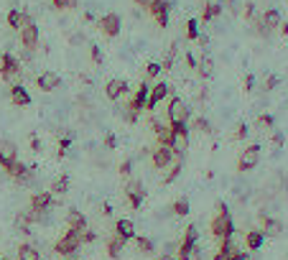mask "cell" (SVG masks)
<instances>
[{
  "instance_id": "cell-42",
  "label": "cell",
  "mask_w": 288,
  "mask_h": 260,
  "mask_svg": "<svg viewBox=\"0 0 288 260\" xmlns=\"http://www.w3.org/2000/svg\"><path fill=\"white\" fill-rule=\"evenodd\" d=\"M245 135H248V125H245V122H240V125H237V133H235V138H237V140H242Z\"/></svg>"
},
{
  "instance_id": "cell-20",
  "label": "cell",
  "mask_w": 288,
  "mask_h": 260,
  "mask_svg": "<svg viewBox=\"0 0 288 260\" xmlns=\"http://www.w3.org/2000/svg\"><path fill=\"white\" fill-rule=\"evenodd\" d=\"M10 102H13L16 107H28L31 105V95L26 92L23 84H13V87H10Z\"/></svg>"
},
{
  "instance_id": "cell-47",
  "label": "cell",
  "mask_w": 288,
  "mask_h": 260,
  "mask_svg": "<svg viewBox=\"0 0 288 260\" xmlns=\"http://www.w3.org/2000/svg\"><path fill=\"white\" fill-rule=\"evenodd\" d=\"M196 41H199V46H202L204 51H209V36H202V33H199V39H196Z\"/></svg>"
},
{
  "instance_id": "cell-6",
  "label": "cell",
  "mask_w": 288,
  "mask_h": 260,
  "mask_svg": "<svg viewBox=\"0 0 288 260\" xmlns=\"http://www.w3.org/2000/svg\"><path fill=\"white\" fill-rule=\"evenodd\" d=\"M20 74H23V69H20V61L16 59L13 54H3V72H0V77H3L5 82H10V84H20V82H18Z\"/></svg>"
},
{
  "instance_id": "cell-46",
  "label": "cell",
  "mask_w": 288,
  "mask_h": 260,
  "mask_svg": "<svg viewBox=\"0 0 288 260\" xmlns=\"http://www.w3.org/2000/svg\"><path fill=\"white\" fill-rule=\"evenodd\" d=\"M184 61H186V66H189V69H196V64H199L192 54H186V56H184Z\"/></svg>"
},
{
  "instance_id": "cell-22",
  "label": "cell",
  "mask_w": 288,
  "mask_h": 260,
  "mask_svg": "<svg viewBox=\"0 0 288 260\" xmlns=\"http://www.w3.org/2000/svg\"><path fill=\"white\" fill-rule=\"evenodd\" d=\"M125 245H128L125 237H120V235L110 237V240H107V255H110V258H120V253L125 250Z\"/></svg>"
},
{
  "instance_id": "cell-17",
  "label": "cell",
  "mask_w": 288,
  "mask_h": 260,
  "mask_svg": "<svg viewBox=\"0 0 288 260\" xmlns=\"http://www.w3.org/2000/svg\"><path fill=\"white\" fill-rule=\"evenodd\" d=\"M125 92H128V82H125V79H120V77L110 79L107 87H105V95H107V100H113V102H115V100H120Z\"/></svg>"
},
{
  "instance_id": "cell-5",
  "label": "cell",
  "mask_w": 288,
  "mask_h": 260,
  "mask_svg": "<svg viewBox=\"0 0 288 260\" xmlns=\"http://www.w3.org/2000/svg\"><path fill=\"white\" fill-rule=\"evenodd\" d=\"M20 43H23L26 51H33L38 46V28L33 23V18L26 13L23 16V28H20Z\"/></svg>"
},
{
  "instance_id": "cell-35",
  "label": "cell",
  "mask_w": 288,
  "mask_h": 260,
  "mask_svg": "<svg viewBox=\"0 0 288 260\" xmlns=\"http://www.w3.org/2000/svg\"><path fill=\"white\" fill-rule=\"evenodd\" d=\"M270 143H273V151H281V148H283V143H286V135H283L281 130H273Z\"/></svg>"
},
{
  "instance_id": "cell-25",
  "label": "cell",
  "mask_w": 288,
  "mask_h": 260,
  "mask_svg": "<svg viewBox=\"0 0 288 260\" xmlns=\"http://www.w3.org/2000/svg\"><path fill=\"white\" fill-rule=\"evenodd\" d=\"M66 191H69V176L66 174H61V176H57L54 179V184H51V194H66Z\"/></svg>"
},
{
  "instance_id": "cell-33",
  "label": "cell",
  "mask_w": 288,
  "mask_h": 260,
  "mask_svg": "<svg viewBox=\"0 0 288 260\" xmlns=\"http://www.w3.org/2000/svg\"><path fill=\"white\" fill-rule=\"evenodd\" d=\"M273 125H275V118L273 115H260L258 122H255L258 130H273Z\"/></svg>"
},
{
  "instance_id": "cell-34",
  "label": "cell",
  "mask_w": 288,
  "mask_h": 260,
  "mask_svg": "<svg viewBox=\"0 0 288 260\" xmlns=\"http://www.w3.org/2000/svg\"><path fill=\"white\" fill-rule=\"evenodd\" d=\"M135 245H138V250L143 255H151L153 253V242L148 240V237H135Z\"/></svg>"
},
{
  "instance_id": "cell-50",
  "label": "cell",
  "mask_w": 288,
  "mask_h": 260,
  "mask_svg": "<svg viewBox=\"0 0 288 260\" xmlns=\"http://www.w3.org/2000/svg\"><path fill=\"white\" fill-rule=\"evenodd\" d=\"M158 260H179V255H161Z\"/></svg>"
},
{
  "instance_id": "cell-2",
  "label": "cell",
  "mask_w": 288,
  "mask_h": 260,
  "mask_svg": "<svg viewBox=\"0 0 288 260\" xmlns=\"http://www.w3.org/2000/svg\"><path fill=\"white\" fill-rule=\"evenodd\" d=\"M166 115H169V120H171V128H186V125H189L192 110H189V105H186L181 97H173L171 102H169Z\"/></svg>"
},
{
  "instance_id": "cell-48",
  "label": "cell",
  "mask_w": 288,
  "mask_h": 260,
  "mask_svg": "<svg viewBox=\"0 0 288 260\" xmlns=\"http://www.w3.org/2000/svg\"><path fill=\"white\" fill-rule=\"evenodd\" d=\"M31 148H33V151H38V148H41V140L36 138V135H33V138H31Z\"/></svg>"
},
{
  "instance_id": "cell-10",
  "label": "cell",
  "mask_w": 288,
  "mask_h": 260,
  "mask_svg": "<svg viewBox=\"0 0 288 260\" xmlns=\"http://www.w3.org/2000/svg\"><path fill=\"white\" fill-rule=\"evenodd\" d=\"M97 26H99V31H102L107 39H115L120 33V28H123V18H120L117 13H107V16H102L97 20Z\"/></svg>"
},
{
  "instance_id": "cell-37",
  "label": "cell",
  "mask_w": 288,
  "mask_h": 260,
  "mask_svg": "<svg viewBox=\"0 0 288 260\" xmlns=\"http://www.w3.org/2000/svg\"><path fill=\"white\" fill-rule=\"evenodd\" d=\"M90 56H92V61H95L97 66H102V51H99L97 43H92V46H90Z\"/></svg>"
},
{
  "instance_id": "cell-8",
  "label": "cell",
  "mask_w": 288,
  "mask_h": 260,
  "mask_svg": "<svg viewBox=\"0 0 288 260\" xmlns=\"http://www.w3.org/2000/svg\"><path fill=\"white\" fill-rule=\"evenodd\" d=\"M169 148L173 151V156H184L186 151H189V125L186 128H171Z\"/></svg>"
},
{
  "instance_id": "cell-53",
  "label": "cell",
  "mask_w": 288,
  "mask_h": 260,
  "mask_svg": "<svg viewBox=\"0 0 288 260\" xmlns=\"http://www.w3.org/2000/svg\"><path fill=\"white\" fill-rule=\"evenodd\" d=\"M225 3H230V8H232V3H235V0H225Z\"/></svg>"
},
{
  "instance_id": "cell-51",
  "label": "cell",
  "mask_w": 288,
  "mask_h": 260,
  "mask_svg": "<svg viewBox=\"0 0 288 260\" xmlns=\"http://www.w3.org/2000/svg\"><path fill=\"white\" fill-rule=\"evenodd\" d=\"M278 28H281V33H283V36H286V33H288V23H281Z\"/></svg>"
},
{
  "instance_id": "cell-28",
  "label": "cell",
  "mask_w": 288,
  "mask_h": 260,
  "mask_svg": "<svg viewBox=\"0 0 288 260\" xmlns=\"http://www.w3.org/2000/svg\"><path fill=\"white\" fill-rule=\"evenodd\" d=\"M219 13H222V3H209V5L202 10V20H204V23H209V20L217 18Z\"/></svg>"
},
{
  "instance_id": "cell-52",
  "label": "cell",
  "mask_w": 288,
  "mask_h": 260,
  "mask_svg": "<svg viewBox=\"0 0 288 260\" xmlns=\"http://www.w3.org/2000/svg\"><path fill=\"white\" fill-rule=\"evenodd\" d=\"M0 72H3V54H0Z\"/></svg>"
},
{
  "instance_id": "cell-30",
  "label": "cell",
  "mask_w": 288,
  "mask_h": 260,
  "mask_svg": "<svg viewBox=\"0 0 288 260\" xmlns=\"http://www.w3.org/2000/svg\"><path fill=\"white\" fill-rule=\"evenodd\" d=\"M179 174H181V156L176 158V161L171 163V168H169V174L163 176V184H173L176 179H179Z\"/></svg>"
},
{
  "instance_id": "cell-44",
  "label": "cell",
  "mask_w": 288,
  "mask_h": 260,
  "mask_svg": "<svg viewBox=\"0 0 288 260\" xmlns=\"http://www.w3.org/2000/svg\"><path fill=\"white\" fill-rule=\"evenodd\" d=\"M130 168H133V161H123V163H120V174L130 176Z\"/></svg>"
},
{
  "instance_id": "cell-45",
  "label": "cell",
  "mask_w": 288,
  "mask_h": 260,
  "mask_svg": "<svg viewBox=\"0 0 288 260\" xmlns=\"http://www.w3.org/2000/svg\"><path fill=\"white\" fill-rule=\"evenodd\" d=\"M194 128H199V130H204V133H207V130H212V128H209V122H207L204 118H199V120L194 122Z\"/></svg>"
},
{
  "instance_id": "cell-49",
  "label": "cell",
  "mask_w": 288,
  "mask_h": 260,
  "mask_svg": "<svg viewBox=\"0 0 288 260\" xmlns=\"http://www.w3.org/2000/svg\"><path fill=\"white\" fill-rule=\"evenodd\" d=\"M84 41V36H82V33H77V36H72V43H82Z\"/></svg>"
},
{
  "instance_id": "cell-38",
  "label": "cell",
  "mask_w": 288,
  "mask_h": 260,
  "mask_svg": "<svg viewBox=\"0 0 288 260\" xmlns=\"http://www.w3.org/2000/svg\"><path fill=\"white\" fill-rule=\"evenodd\" d=\"M163 69H161V64H148L146 66V79H153V77H158Z\"/></svg>"
},
{
  "instance_id": "cell-12",
  "label": "cell",
  "mask_w": 288,
  "mask_h": 260,
  "mask_svg": "<svg viewBox=\"0 0 288 260\" xmlns=\"http://www.w3.org/2000/svg\"><path fill=\"white\" fill-rule=\"evenodd\" d=\"M179 156H173V151L171 148H166V145H158L156 151H151V163H153V168H169L173 161Z\"/></svg>"
},
{
  "instance_id": "cell-13",
  "label": "cell",
  "mask_w": 288,
  "mask_h": 260,
  "mask_svg": "<svg viewBox=\"0 0 288 260\" xmlns=\"http://www.w3.org/2000/svg\"><path fill=\"white\" fill-rule=\"evenodd\" d=\"M169 8H171L169 0H153L151 8H148V13H151L153 18H156V23H158L161 28L169 26Z\"/></svg>"
},
{
  "instance_id": "cell-54",
  "label": "cell",
  "mask_w": 288,
  "mask_h": 260,
  "mask_svg": "<svg viewBox=\"0 0 288 260\" xmlns=\"http://www.w3.org/2000/svg\"><path fill=\"white\" fill-rule=\"evenodd\" d=\"M69 260H79V258H69Z\"/></svg>"
},
{
  "instance_id": "cell-23",
  "label": "cell",
  "mask_w": 288,
  "mask_h": 260,
  "mask_svg": "<svg viewBox=\"0 0 288 260\" xmlns=\"http://www.w3.org/2000/svg\"><path fill=\"white\" fill-rule=\"evenodd\" d=\"M263 242H265L263 230H250V232L245 235V245H248V250H260Z\"/></svg>"
},
{
  "instance_id": "cell-11",
  "label": "cell",
  "mask_w": 288,
  "mask_h": 260,
  "mask_svg": "<svg viewBox=\"0 0 288 260\" xmlns=\"http://www.w3.org/2000/svg\"><path fill=\"white\" fill-rule=\"evenodd\" d=\"M214 260H248V253H240L237 245L232 242V237H222L219 253L214 255Z\"/></svg>"
},
{
  "instance_id": "cell-32",
  "label": "cell",
  "mask_w": 288,
  "mask_h": 260,
  "mask_svg": "<svg viewBox=\"0 0 288 260\" xmlns=\"http://www.w3.org/2000/svg\"><path fill=\"white\" fill-rule=\"evenodd\" d=\"M196 69H199V74H202V77H212L214 64H212V59H209V56H204V59L196 64Z\"/></svg>"
},
{
  "instance_id": "cell-19",
  "label": "cell",
  "mask_w": 288,
  "mask_h": 260,
  "mask_svg": "<svg viewBox=\"0 0 288 260\" xmlns=\"http://www.w3.org/2000/svg\"><path fill=\"white\" fill-rule=\"evenodd\" d=\"M66 230H77V232L87 230V217L79 209H69V212H66Z\"/></svg>"
},
{
  "instance_id": "cell-41",
  "label": "cell",
  "mask_w": 288,
  "mask_h": 260,
  "mask_svg": "<svg viewBox=\"0 0 288 260\" xmlns=\"http://www.w3.org/2000/svg\"><path fill=\"white\" fill-rule=\"evenodd\" d=\"M242 16H245V20H255V5L248 3V5H245V13H242Z\"/></svg>"
},
{
  "instance_id": "cell-7",
  "label": "cell",
  "mask_w": 288,
  "mask_h": 260,
  "mask_svg": "<svg viewBox=\"0 0 288 260\" xmlns=\"http://www.w3.org/2000/svg\"><path fill=\"white\" fill-rule=\"evenodd\" d=\"M258 163H260V145H248V148L240 153L237 171H240V174H248V171H252Z\"/></svg>"
},
{
  "instance_id": "cell-9",
  "label": "cell",
  "mask_w": 288,
  "mask_h": 260,
  "mask_svg": "<svg viewBox=\"0 0 288 260\" xmlns=\"http://www.w3.org/2000/svg\"><path fill=\"white\" fill-rule=\"evenodd\" d=\"M278 26H281V10L278 8H268L263 13V18L255 20V31L260 33V36H265L270 28H278Z\"/></svg>"
},
{
  "instance_id": "cell-29",
  "label": "cell",
  "mask_w": 288,
  "mask_h": 260,
  "mask_svg": "<svg viewBox=\"0 0 288 260\" xmlns=\"http://www.w3.org/2000/svg\"><path fill=\"white\" fill-rule=\"evenodd\" d=\"M23 16H26L23 10H16V8H13V10L8 13V26L16 28V31H20V28H23Z\"/></svg>"
},
{
  "instance_id": "cell-1",
  "label": "cell",
  "mask_w": 288,
  "mask_h": 260,
  "mask_svg": "<svg viewBox=\"0 0 288 260\" xmlns=\"http://www.w3.org/2000/svg\"><path fill=\"white\" fill-rule=\"evenodd\" d=\"M232 232H235V222H232V214L227 209L225 201H219L217 204V217L212 220V235L214 237H232Z\"/></svg>"
},
{
  "instance_id": "cell-36",
  "label": "cell",
  "mask_w": 288,
  "mask_h": 260,
  "mask_svg": "<svg viewBox=\"0 0 288 260\" xmlns=\"http://www.w3.org/2000/svg\"><path fill=\"white\" fill-rule=\"evenodd\" d=\"M51 5L57 10H69V8L77 5V0H51Z\"/></svg>"
},
{
  "instance_id": "cell-3",
  "label": "cell",
  "mask_w": 288,
  "mask_h": 260,
  "mask_svg": "<svg viewBox=\"0 0 288 260\" xmlns=\"http://www.w3.org/2000/svg\"><path fill=\"white\" fill-rule=\"evenodd\" d=\"M79 247H82V232L66 230L59 240H57V245H54V253H59V255H74Z\"/></svg>"
},
{
  "instance_id": "cell-24",
  "label": "cell",
  "mask_w": 288,
  "mask_h": 260,
  "mask_svg": "<svg viewBox=\"0 0 288 260\" xmlns=\"http://www.w3.org/2000/svg\"><path fill=\"white\" fill-rule=\"evenodd\" d=\"M115 235L125 237V240H133V237H135V224H133L130 220H117V224H115Z\"/></svg>"
},
{
  "instance_id": "cell-40",
  "label": "cell",
  "mask_w": 288,
  "mask_h": 260,
  "mask_svg": "<svg viewBox=\"0 0 288 260\" xmlns=\"http://www.w3.org/2000/svg\"><path fill=\"white\" fill-rule=\"evenodd\" d=\"M105 148H110V151H115V148H117V138H115L113 133H107V135H105Z\"/></svg>"
},
{
  "instance_id": "cell-26",
  "label": "cell",
  "mask_w": 288,
  "mask_h": 260,
  "mask_svg": "<svg viewBox=\"0 0 288 260\" xmlns=\"http://www.w3.org/2000/svg\"><path fill=\"white\" fill-rule=\"evenodd\" d=\"M184 39L186 41H196L199 39V20L196 18H189L184 23Z\"/></svg>"
},
{
  "instance_id": "cell-27",
  "label": "cell",
  "mask_w": 288,
  "mask_h": 260,
  "mask_svg": "<svg viewBox=\"0 0 288 260\" xmlns=\"http://www.w3.org/2000/svg\"><path fill=\"white\" fill-rule=\"evenodd\" d=\"M18 260H41V253L33 245H20L18 247Z\"/></svg>"
},
{
  "instance_id": "cell-31",
  "label": "cell",
  "mask_w": 288,
  "mask_h": 260,
  "mask_svg": "<svg viewBox=\"0 0 288 260\" xmlns=\"http://www.w3.org/2000/svg\"><path fill=\"white\" fill-rule=\"evenodd\" d=\"M171 212L176 214V217H186V214H189V199H176Z\"/></svg>"
},
{
  "instance_id": "cell-16",
  "label": "cell",
  "mask_w": 288,
  "mask_h": 260,
  "mask_svg": "<svg viewBox=\"0 0 288 260\" xmlns=\"http://www.w3.org/2000/svg\"><path fill=\"white\" fill-rule=\"evenodd\" d=\"M125 191H128V201H130V207H133V209H140L143 199H146V191H143V184H140V181H128Z\"/></svg>"
},
{
  "instance_id": "cell-39",
  "label": "cell",
  "mask_w": 288,
  "mask_h": 260,
  "mask_svg": "<svg viewBox=\"0 0 288 260\" xmlns=\"http://www.w3.org/2000/svg\"><path fill=\"white\" fill-rule=\"evenodd\" d=\"M278 82H281V79H278V77H275V74H270L268 79H265V84H263V89H265V92H270V89H275V87H278Z\"/></svg>"
},
{
  "instance_id": "cell-4",
  "label": "cell",
  "mask_w": 288,
  "mask_h": 260,
  "mask_svg": "<svg viewBox=\"0 0 288 260\" xmlns=\"http://www.w3.org/2000/svg\"><path fill=\"white\" fill-rule=\"evenodd\" d=\"M196 240H199V230H196V224H189V230L184 232L181 237V242H179V260H189L194 253H196Z\"/></svg>"
},
{
  "instance_id": "cell-18",
  "label": "cell",
  "mask_w": 288,
  "mask_h": 260,
  "mask_svg": "<svg viewBox=\"0 0 288 260\" xmlns=\"http://www.w3.org/2000/svg\"><path fill=\"white\" fill-rule=\"evenodd\" d=\"M18 158V151H16V143L13 140H0V166L8 168Z\"/></svg>"
},
{
  "instance_id": "cell-15",
  "label": "cell",
  "mask_w": 288,
  "mask_h": 260,
  "mask_svg": "<svg viewBox=\"0 0 288 260\" xmlns=\"http://www.w3.org/2000/svg\"><path fill=\"white\" fill-rule=\"evenodd\" d=\"M36 84H38V89H43V92H54V89L61 87V77L57 72H41L36 77Z\"/></svg>"
},
{
  "instance_id": "cell-14",
  "label": "cell",
  "mask_w": 288,
  "mask_h": 260,
  "mask_svg": "<svg viewBox=\"0 0 288 260\" xmlns=\"http://www.w3.org/2000/svg\"><path fill=\"white\" fill-rule=\"evenodd\" d=\"M169 92H171V87L166 84V82H158L156 87H151V95H148V105H146V110L156 112L158 102H161V100H166V97H169Z\"/></svg>"
},
{
  "instance_id": "cell-43",
  "label": "cell",
  "mask_w": 288,
  "mask_h": 260,
  "mask_svg": "<svg viewBox=\"0 0 288 260\" xmlns=\"http://www.w3.org/2000/svg\"><path fill=\"white\" fill-rule=\"evenodd\" d=\"M245 89H248V92L255 89V77H252V74H245Z\"/></svg>"
},
{
  "instance_id": "cell-21",
  "label": "cell",
  "mask_w": 288,
  "mask_h": 260,
  "mask_svg": "<svg viewBox=\"0 0 288 260\" xmlns=\"http://www.w3.org/2000/svg\"><path fill=\"white\" fill-rule=\"evenodd\" d=\"M260 220H263V235H265V237H278V235L283 232L281 220L268 217V214H260Z\"/></svg>"
}]
</instances>
